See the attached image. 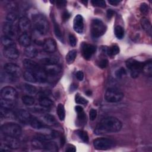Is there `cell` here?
<instances>
[{
	"instance_id": "obj_1",
	"label": "cell",
	"mask_w": 152,
	"mask_h": 152,
	"mask_svg": "<svg viewBox=\"0 0 152 152\" xmlns=\"http://www.w3.org/2000/svg\"><path fill=\"white\" fill-rule=\"evenodd\" d=\"M122 126V122L116 118L109 116L103 119L96 126L94 133L103 135L119 132Z\"/></svg>"
},
{
	"instance_id": "obj_2",
	"label": "cell",
	"mask_w": 152,
	"mask_h": 152,
	"mask_svg": "<svg viewBox=\"0 0 152 152\" xmlns=\"http://www.w3.org/2000/svg\"><path fill=\"white\" fill-rule=\"evenodd\" d=\"M33 21L37 31L42 35L46 34L49 29V22L46 17L41 14H36L33 16Z\"/></svg>"
},
{
	"instance_id": "obj_3",
	"label": "cell",
	"mask_w": 152,
	"mask_h": 152,
	"mask_svg": "<svg viewBox=\"0 0 152 152\" xmlns=\"http://www.w3.org/2000/svg\"><path fill=\"white\" fill-rule=\"evenodd\" d=\"M1 131L5 136L17 138L21 134L22 129L18 124L13 122H8L1 126Z\"/></svg>"
},
{
	"instance_id": "obj_4",
	"label": "cell",
	"mask_w": 152,
	"mask_h": 152,
	"mask_svg": "<svg viewBox=\"0 0 152 152\" xmlns=\"http://www.w3.org/2000/svg\"><path fill=\"white\" fill-rule=\"evenodd\" d=\"M106 26L100 19L94 18L91 20L90 31L94 38H98L104 34L106 31Z\"/></svg>"
},
{
	"instance_id": "obj_5",
	"label": "cell",
	"mask_w": 152,
	"mask_h": 152,
	"mask_svg": "<svg viewBox=\"0 0 152 152\" xmlns=\"http://www.w3.org/2000/svg\"><path fill=\"white\" fill-rule=\"evenodd\" d=\"M143 62L138 61L136 59L130 58L126 61V66L130 71V75L132 78H137L142 71Z\"/></svg>"
},
{
	"instance_id": "obj_6",
	"label": "cell",
	"mask_w": 152,
	"mask_h": 152,
	"mask_svg": "<svg viewBox=\"0 0 152 152\" xmlns=\"http://www.w3.org/2000/svg\"><path fill=\"white\" fill-rule=\"evenodd\" d=\"M124 93L116 88H109L104 94V99L109 103H117L124 98Z\"/></svg>"
},
{
	"instance_id": "obj_7",
	"label": "cell",
	"mask_w": 152,
	"mask_h": 152,
	"mask_svg": "<svg viewBox=\"0 0 152 152\" xmlns=\"http://www.w3.org/2000/svg\"><path fill=\"white\" fill-rule=\"evenodd\" d=\"M113 144V142L110 139L106 138H97L93 141L94 147L99 150H106L110 148Z\"/></svg>"
},
{
	"instance_id": "obj_8",
	"label": "cell",
	"mask_w": 152,
	"mask_h": 152,
	"mask_svg": "<svg viewBox=\"0 0 152 152\" xmlns=\"http://www.w3.org/2000/svg\"><path fill=\"white\" fill-rule=\"evenodd\" d=\"M5 71L14 78L20 77L22 74V70L19 66L13 63H7L4 66Z\"/></svg>"
},
{
	"instance_id": "obj_9",
	"label": "cell",
	"mask_w": 152,
	"mask_h": 152,
	"mask_svg": "<svg viewBox=\"0 0 152 152\" xmlns=\"http://www.w3.org/2000/svg\"><path fill=\"white\" fill-rule=\"evenodd\" d=\"M1 96L3 99L14 101L17 97V92L13 87L6 86L1 89Z\"/></svg>"
},
{
	"instance_id": "obj_10",
	"label": "cell",
	"mask_w": 152,
	"mask_h": 152,
	"mask_svg": "<svg viewBox=\"0 0 152 152\" xmlns=\"http://www.w3.org/2000/svg\"><path fill=\"white\" fill-rule=\"evenodd\" d=\"M81 49L84 59L89 60L96 52V48L93 45H90L86 42H83L81 45Z\"/></svg>"
},
{
	"instance_id": "obj_11",
	"label": "cell",
	"mask_w": 152,
	"mask_h": 152,
	"mask_svg": "<svg viewBox=\"0 0 152 152\" xmlns=\"http://www.w3.org/2000/svg\"><path fill=\"white\" fill-rule=\"evenodd\" d=\"M4 56L10 59L15 60L19 56V52L15 46L5 48L4 50Z\"/></svg>"
},
{
	"instance_id": "obj_12",
	"label": "cell",
	"mask_w": 152,
	"mask_h": 152,
	"mask_svg": "<svg viewBox=\"0 0 152 152\" xmlns=\"http://www.w3.org/2000/svg\"><path fill=\"white\" fill-rule=\"evenodd\" d=\"M15 117L20 122L23 124L30 123L31 118V116L30 113L24 109H21L18 111L15 115Z\"/></svg>"
},
{
	"instance_id": "obj_13",
	"label": "cell",
	"mask_w": 152,
	"mask_h": 152,
	"mask_svg": "<svg viewBox=\"0 0 152 152\" xmlns=\"http://www.w3.org/2000/svg\"><path fill=\"white\" fill-rule=\"evenodd\" d=\"M43 50L47 53H53L56 50V43L54 39H46L42 43Z\"/></svg>"
},
{
	"instance_id": "obj_14",
	"label": "cell",
	"mask_w": 152,
	"mask_h": 152,
	"mask_svg": "<svg viewBox=\"0 0 152 152\" xmlns=\"http://www.w3.org/2000/svg\"><path fill=\"white\" fill-rule=\"evenodd\" d=\"M73 28L75 31L79 34H82L84 30V21L83 17L78 14L77 15L73 21Z\"/></svg>"
},
{
	"instance_id": "obj_15",
	"label": "cell",
	"mask_w": 152,
	"mask_h": 152,
	"mask_svg": "<svg viewBox=\"0 0 152 152\" xmlns=\"http://www.w3.org/2000/svg\"><path fill=\"white\" fill-rule=\"evenodd\" d=\"M43 69L48 76H56L61 72V67L58 64L46 65Z\"/></svg>"
},
{
	"instance_id": "obj_16",
	"label": "cell",
	"mask_w": 152,
	"mask_h": 152,
	"mask_svg": "<svg viewBox=\"0 0 152 152\" xmlns=\"http://www.w3.org/2000/svg\"><path fill=\"white\" fill-rule=\"evenodd\" d=\"M18 27L21 31L27 33L31 28V22L28 18L22 17L19 20Z\"/></svg>"
},
{
	"instance_id": "obj_17",
	"label": "cell",
	"mask_w": 152,
	"mask_h": 152,
	"mask_svg": "<svg viewBox=\"0 0 152 152\" xmlns=\"http://www.w3.org/2000/svg\"><path fill=\"white\" fill-rule=\"evenodd\" d=\"M2 30L5 36L11 38L14 37L15 35V28L11 23L7 22L4 23L3 25Z\"/></svg>"
},
{
	"instance_id": "obj_18",
	"label": "cell",
	"mask_w": 152,
	"mask_h": 152,
	"mask_svg": "<svg viewBox=\"0 0 152 152\" xmlns=\"http://www.w3.org/2000/svg\"><path fill=\"white\" fill-rule=\"evenodd\" d=\"M3 142L8 145L11 149H17L20 146V141L16 137L5 135Z\"/></svg>"
},
{
	"instance_id": "obj_19",
	"label": "cell",
	"mask_w": 152,
	"mask_h": 152,
	"mask_svg": "<svg viewBox=\"0 0 152 152\" xmlns=\"http://www.w3.org/2000/svg\"><path fill=\"white\" fill-rule=\"evenodd\" d=\"M23 65L27 69V70L31 71H36L41 69L40 66L36 62L29 59H25L23 60Z\"/></svg>"
},
{
	"instance_id": "obj_20",
	"label": "cell",
	"mask_w": 152,
	"mask_h": 152,
	"mask_svg": "<svg viewBox=\"0 0 152 152\" xmlns=\"http://www.w3.org/2000/svg\"><path fill=\"white\" fill-rule=\"evenodd\" d=\"M19 43L23 47H28L30 46L31 39L27 33H23L18 38Z\"/></svg>"
},
{
	"instance_id": "obj_21",
	"label": "cell",
	"mask_w": 152,
	"mask_h": 152,
	"mask_svg": "<svg viewBox=\"0 0 152 152\" xmlns=\"http://www.w3.org/2000/svg\"><path fill=\"white\" fill-rule=\"evenodd\" d=\"M58 61H59V57L55 55H50L48 57H45L41 59L42 63L45 65L57 64Z\"/></svg>"
},
{
	"instance_id": "obj_22",
	"label": "cell",
	"mask_w": 152,
	"mask_h": 152,
	"mask_svg": "<svg viewBox=\"0 0 152 152\" xmlns=\"http://www.w3.org/2000/svg\"><path fill=\"white\" fill-rule=\"evenodd\" d=\"M47 141H45L35 137L31 140V144L34 148L44 150Z\"/></svg>"
},
{
	"instance_id": "obj_23",
	"label": "cell",
	"mask_w": 152,
	"mask_h": 152,
	"mask_svg": "<svg viewBox=\"0 0 152 152\" xmlns=\"http://www.w3.org/2000/svg\"><path fill=\"white\" fill-rule=\"evenodd\" d=\"M30 124L32 128L36 129H44L46 127V125H44L39 119H38L35 117H32V116L30 122Z\"/></svg>"
},
{
	"instance_id": "obj_24",
	"label": "cell",
	"mask_w": 152,
	"mask_h": 152,
	"mask_svg": "<svg viewBox=\"0 0 152 152\" xmlns=\"http://www.w3.org/2000/svg\"><path fill=\"white\" fill-rule=\"evenodd\" d=\"M25 55L29 58H35L38 54V50L36 48L32 46L26 47L24 50Z\"/></svg>"
},
{
	"instance_id": "obj_25",
	"label": "cell",
	"mask_w": 152,
	"mask_h": 152,
	"mask_svg": "<svg viewBox=\"0 0 152 152\" xmlns=\"http://www.w3.org/2000/svg\"><path fill=\"white\" fill-rule=\"evenodd\" d=\"M141 24L142 28L149 35L151 36V25L150 21L146 18H142L141 19Z\"/></svg>"
},
{
	"instance_id": "obj_26",
	"label": "cell",
	"mask_w": 152,
	"mask_h": 152,
	"mask_svg": "<svg viewBox=\"0 0 152 152\" xmlns=\"http://www.w3.org/2000/svg\"><path fill=\"white\" fill-rule=\"evenodd\" d=\"M23 77L24 79L30 83H36L37 82V80L36 78V76L33 71L27 70L23 74Z\"/></svg>"
},
{
	"instance_id": "obj_27",
	"label": "cell",
	"mask_w": 152,
	"mask_h": 152,
	"mask_svg": "<svg viewBox=\"0 0 152 152\" xmlns=\"http://www.w3.org/2000/svg\"><path fill=\"white\" fill-rule=\"evenodd\" d=\"M142 71L144 74L147 76L151 77L152 75V63L151 61L149 60L145 62H143Z\"/></svg>"
},
{
	"instance_id": "obj_28",
	"label": "cell",
	"mask_w": 152,
	"mask_h": 152,
	"mask_svg": "<svg viewBox=\"0 0 152 152\" xmlns=\"http://www.w3.org/2000/svg\"><path fill=\"white\" fill-rule=\"evenodd\" d=\"M39 104L43 107L49 108L53 106V103L49 98L42 96L39 98Z\"/></svg>"
},
{
	"instance_id": "obj_29",
	"label": "cell",
	"mask_w": 152,
	"mask_h": 152,
	"mask_svg": "<svg viewBox=\"0 0 152 152\" xmlns=\"http://www.w3.org/2000/svg\"><path fill=\"white\" fill-rule=\"evenodd\" d=\"M77 56V50L75 49L71 50L68 52V53L66 54L65 59L68 64H71L73 63V62L75 61Z\"/></svg>"
},
{
	"instance_id": "obj_30",
	"label": "cell",
	"mask_w": 152,
	"mask_h": 152,
	"mask_svg": "<svg viewBox=\"0 0 152 152\" xmlns=\"http://www.w3.org/2000/svg\"><path fill=\"white\" fill-rule=\"evenodd\" d=\"M1 42L5 48L15 46V43H14L13 40L12 39V38L8 37V36H7L5 35L2 36Z\"/></svg>"
},
{
	"instance_id": "obj_31",
	"label": "cell",
	"mask_w": 152,
	"mask_h": 152,
	"mask_svg": "<svg viewBox=\"0 0 152 152\" xmlns=\"http://www.w3.org/2000/svg\"><path fill=\"white\" fill-rule=\"evenodd\" d=\"M56 112L59 119L61 121H64L65 118V110L64 105L62 103H59L57 106Z\"/></svg>"
},
{
	"instance_id": "obj_32",
	"label": "cell",
	"mask_w": 152,
	"mask_h": 152,
	"mask_svg": "<svg viewBox=\"0 0 152 152\" xmlns=\"http://www.w3.org/2000/svg\"><path fill=\"white\" fill-rule=\"evenodd\" d=\"M53 27H54V32L55 34V36L58 37V39L61 40L63 41V37H62V34L61 30V28L58 24L55 21V19H53Z\"/></svg>"
},
{
	"instance_id": "obj_33",
	"label": "cell",
	"mask_w": 152,
	"mask_h": 152,
	"mask_svg": "<svg viewBox=\"0 0 152 152\" xmlns=\"http://www.w3.org/2000/svg\"><path fill=\"white\" fill-rule=\"evenodd\" d=\"M44 150L49 151H58V146L55 142L48 141L46 142Z\"/></svg>"
},
{
	"instance_id": "obj_34",
	"label": "cell",
	"mask_w": 152,
	"mask_h": 152,
	"mask_svg": "<svg viewBox=\"0 0 152 152\" xmlns=\"http://www.w3.org/2000/svg\"><path fill=\"white\" fill-rule=\"evenodd\" d=\"M0 103H1V107H4L6 109H11L14 106V101L5 100V99H2L1 100Z\"/></svg>"
},
{
	"instance_id": "obj_35",
	"label": "cell",
	"mask_w": 152,
	"mask_h": 152,
	"mask_svg": "<svg viewBox=\"0 0 152 152\" xmlns=\"http://www.w3.org/2000/svg\"><path fill=\"white\" fill-rule=\"evenodd\" d=\"M0 112H1V116L4 117V118H12L14 116L13 113L9 109H6V108L1 107Z\"/></svg>"
},
{
	"instance_id": "obj_36",
	"label": "cell",
	"mask_w": 152,
	"mask_h": 152,
	"mask_svg": "<svg viewBox=\"0 0 152 152\" xmlns=\"http://www.w3.org/2000/svg\"><path fill=\"white\" fill-rule=\"evenodd\" d=\"M76 134L84 142H88V135L87 132L83 130H77L76 131Z\"/></svg>"
},
{
	"instance_id": "obj_37",
	"label": "cell",
	"mask_w": 152,
	"mask_h": 152,
	"mask_svg": "<svg viewBox=\"0 0 152 152\" xmlns=\"http://www.w3.org/2000/svg\"><path fill=\"white\" fill-rule=\"evenodd\" d=\"M23 103L26 106H31L34 103V99L30 96H23L21 98Z\"/></svg>"
},
{
	"instance_id": "obj_38",
	"label": "cell",
	"mask_w": 152,
	"mask_h": 152,
	"mask_svg": "<svg viewBox=\"0 0 152 152\" xmlns=\"http://www.w3.org/2000/svg\"><path fill=\"white\" fill-rule=\"evenodd\" d=\"M119 48L117 45H113L109 48L107 49L106 52L110 56H115L119 53Z\"/></svg>"
},
{
	"instance_id": "obj_39",
	"label": "cell",
	"mask_w": 152,
	"mask_h": 152,
	"mask_svg": "<svg viewBox=\"0 0 152 152\" xmlns=\"http://www.w3.org/2000/svg\"><path fill=\"white\" fill-rule=\"evenodd\" d=\"M115 34L118 39H122L124 36V28L121 26H116L115 27Z\"/></svg>"
},
{
	"instance_id": "obj_40",
	"label": "cell",
	"mask_w": 152,
	"mask_h": 152,
	"mask_svg": "<svg viewBox=\"0 0 152 152\" xmlns=\"http://www.w3.org/2000/svg\"><path fill=\"white\" fill-rule=\"evenodd\" d=\"M23 87L24 90L30 94H33L37 91V88L34 86L28 84H24L23 85Z\"/></svg>"
},
{
	"instance_id": "obj_41",
	"label": "cell",
	"mask_w": 152,
	"mask_h": 152,
	"mask_svg": "<svg viewBox=\"0 0 152 152\" xmlns=\"http://www.w3.org/2000/svg\"><path fill=\"white\" fill-rule=\"evenodd\" d=\"M75 102L78 104H84V105H86L88 103L87 100H86L83 97L81 96L79 94H76V96L75 97Z\"/></svg>"
},
{
	"instance_id": "obj_42",
	"label": "cell",
	"mask_w": 152,
	"mask_h": 152,
	"mask_svg": "<svg viewBox=\"0 0 152 152\" xmlns=\"http://www.w3.org/2000/svg\"><path fill=\"white\" fill-rule=\"evenodd\" d=\"M44 119L46 121V122L49 123V124L51 125H55L57 124L55 118L53 117V116L50 115L49 114H46V115L44 116Z\"/></svg>"
},
{
	"instance_id": "obj_43",
	"label": "cell",
	"mask_w": 152,
	"mask_h": 152,
	"mask_svg": "<svg viewBox=\"0 0 152 152\" xmlns=\"http://www.w3.org/2000/svg\"><path fill=\"white\" fill-rule=\"evenodd\" d=\"M6 19H7V22L12 23L17 19V15L16 14H15L14 12H10L7 14V15L6 17Z\"/></svg>"
},
{
	"instance_id": "obj_44",
	"label": "cell",
	"mask_w": 152,
	"mask_h": 152,
	"mask_svg": "<svg viewBox=\"0 0 152 152\" xmlns=\"http://www.w3.org/2000/svg\"><path fill=\"white\" fill-rule=\"evenodd\" d=\"M92 5L95 7H102L104 8L106 7V2L104 1H101V0H93L91 1Z\"/></svg>"
},
{
	"instance_id": "obj_45",
	"label": "cell",
	"mask_w": 152,
	"mask_h": 152,
	"mask_svg": "<svg viewBox=\"0 0 152 152\" xmlns=\"http://www.w3.org/2000/svg\"><path fill=\"white\" fill-rule=\"evenodd\" d=\"M126 74V72L125 68H124L123 67L119 68L115 72V75L118 78H122L123 76L125 75Z\"/></svg>"
},
{
	"instance_id": "obj_46",
	"label": "cell",
	"mask_w": 152,
	"mask_h": 152,
	"mask_svg": "<svg viewBox=\"0 0 152 152\" xmlns=\"http://www.w3.org/2000/svg\"><path fill=\"white\" fill-rule=\"evenodd\" d=\"M78 114V119L81 123H84L86 119V115L84 112V110H81L80 112H77Z\"/></svg>"
},
{
	"instance_id": "obj_47",
	"label": "cell",
	"mask_w": 152,
	"mask_h": 152,
	"mask_svg": "<svg viewBox=\"0 0 152 152\" xmlns=\"http://www.w3.org/2000/svg\"><path fill=\"white\" fill-rule=\"evenodd\" d=\"M140 11L142 14H148V12L149 8H148V5L146 3H142L140 5Z\"/></svg>"
},
{
	"instance_id": "obj_48",
	"label": "cell",
	"mask_w": 152,
	"mask_h": 152,
	"mask_svg": "<svg viewBox=\"0 0 152 152\" xmlns=\"http://www.w3.org/2000/svg\"><path fill=\"white\" fill-rule=\"evenodd\" d=\"M69 42L71 46H75L77 44V39L75 36L72 34H69Z\"/></svg>"
},
{
	"instance_id": "obj_49",
	"label": "cell",
	"mask_w": 152,
	"mask_h": 152,
	"mask_svg": "<svg viewBox=\"0 0 152 152\" xmlns=\"http://www.w3.org/2000/svg\"><path fill=\"white\" fill-rule=\"evenodd\" d=\"M97 65L100 68H105L108 65V61L106 59H102L99 61Z\"/></svg>"
},
{
	"instance_id": "obj_50",
	"label": "cell",
	"mask_w": 152,
	"mask_h": 152,
	"mask_svg": "<svg viewBox=\"0 0 152 152\" xmlns=\"http://www.w3.org/2000/svg\"><path fill=\"white\" fill-rule=\"evenodd\" d=\"M97 117V110L94 109H91L89 112V118L91 121H94Z\"/></svg>"
},
{
	"instance_id": "obj_51",
	"label": "cell",
	"mask_w": 152,
	"mask_h": 152,
	"mask_svg": "<svg viewBox=\"0 0 152 152\" xmlns=\"http://www.w3.org/2000/svg\"><path fill=\"white\" fill-rule=\"evenodd\" d=\"M11 148L4 142H1L0 145V150L3 151H10Z\"/></svg>"
},
{
	"instance_id": "obj_52",
	"label": "cell",
	"mask_w": 152,
	"mask_h": 152,
	"mask_svg": "<svg viewBox=\"0 0 152 152\" xmlns=\"http://www.w3.org/2000/svg\"><path fill=\"white\" fill-rule=\"evenodd\" d=\"M76 151L75 147L72 144H68L65 148V151L67 152H75Z\"/></svg>"
},
{
	"instance_id": "obj_53",
	"label": "cell",
	"mask_w": 152,
	"mask_h": 152,
	"mask_svg": "<svg viewBox=\"0 0 152 152\" xmlns=\"http://www.w3.org/2000/svg\"><path fill=\"white\" fill-rule=\"evenodd\" d=\"M56 6L58 8H63L64 7L66 4V1H56Z\"/></svg>"
},
{
	"instance_id": "obj_54",
	"label": "cell",
	"mask_w": 152,
	"mask_h": 152,
	"mask_svg": "<svg viewBox=\"0 0 152 152\" xmlns=\"http://www.w3.org/2000/svg\"><path fill=\"white\" fill-rule=\"evenodd\" d=\"M76 77L79 81H82L84 78V73L81 71H78L76 73Z\"/></svg>"
},
{
	"instance_id": "obj_55",
	"label": "cell",
	"mask_w": 152,
	"mask_h": 152,
	"mask_svg": "<svg viewBox=\"0 0 152 152\" xmlns=\"http://www.w3.org/2000/svg\"><path fill=\"white\" fill-rule=\"evenodd\" d=\"M62 20L65 21L68 20V18L70 17V14L68 11H64L62 14Z\"/></svg>"
},
{
	"instance_id": "obj_56",
	"label": "cell",
	"mask_w": 152,
	"mask_h": 152,
	"mask_svg": "<svg viewBox=\"0 0 152 152\" xmlns=\"http://www.w3.org/2000/svg\"><path fill=\"white\" fill-rule=\"evenodd\" d=\"M114 13H115L114 11H113L112 9H109V10L107 11V12H106L107 17L109 19L111 18L113 16Z\"/></svg>"
},
{
	"instance_id": "obj_57",
	"label": "cell",
	"mask_w": 152,
	"mask_h": 152,
	"mask_svg": "<svg viewBox=\"0 0 152 152\" xmlns=\"http://www.w3.org/2000/svg\"><path fill=\"white\" fill-rule=\"evenodd\" d=\"M108 2L111 4L112 5H113V6H116L118 5L120 2H121V1H118V0H109L108 1Z\"/></svg>"
},
{
	"instance_id": "obj_58",
	"label": "cell",
	"mask_w": 152,
	"mask_h": 152,
	"mask_svg": "<svg viewBox=\"0 0 152 152\" xmlns=\"http://www.w3.org/2000/svg\"><path fill=\"white\" fill-rule=\"evenodd\" d=\"M77 88V85L76 84H72L71 86H70V87H69V90L70 91H74L76 88Z\"/></svg>"
},
{
	"instance_id": "obj_59",
	"label": "cell",
	"mask_w": 152,
	"mask_h": 152,
	"mask_svg": "<svg viewBox=\"0 0 152 152\" xmlns=\"http://www.w3.org/2000/svg\"><path fill=\"white\" fill-rule=\"evenodd\" d=\"M60 142H61V145L63 146L65 142V138L64 137H61L60 139Z\"/></svg>"
},
{
	"instance_id": "obj_60",
	"label": "cell",
	"mask_w": 152,
	"mask_h": 152,
	"mask_svg": "<svg viewBox=\"0 0 152 152\" xmlns=\"http://www.w3.org/2000/svg\"><path fill=\"white\" fill-rule=\"evenodd\" d=\"M75 111H76L77 112H80V111H81V110H83V107H82L81 106H76L75 107Z\"/></svg>"
},
{
	"instance_id": "obj_61",
	"label": "cell",
	"mask_w": 152,
	"mask_h": 152,
	"mask_svg": "<svg viewBox=\"0 0 152 152\" xmlns=\"http://www.w3.org/2000/svg\"><path fill=\"white\" fill-rule=\"evenodd\" d=\"M86 94L87 95V96H90L91 94V91L90 90H87L86 91Z\"/></svg>"
},
{
	"instance_id": "obj_62",
	"label": "cell",
	"mask_w": 152,
	"mask_h": 152,
	"mask_svg": "<svg viewBox=\"0 0 152 152\" xmlns=\"http://www.w3.org/2000/svg\"><path fill=\"white\" fill-rule=\"evenodd\" d=\"M81 2L84 3V4H87V1H81Z\"/></svg>"
}]
</instances>
